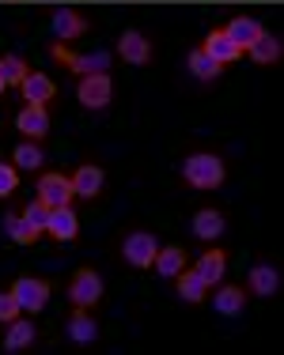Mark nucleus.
<instances>
[{
	"mask_svg": "<svg viewBox=\"0 0 284 355\" xmlns=\"http://www.w3.org/2000/svg\"><path fill=\"white\" fill-rule=\"evenodd\" d=\"M15 125H19V132L27 140H42L49 132V114H46V106H38V103H27L19 110V117H15Z\"/></svg>",
	"mask_w": 284,
	"mask_h": 355,
	"instance_id": "nucleus-8",
	"label": "nucleus"
},
{
	"mask_svg": "<svg viewBox=\"0 0 284 355\" xmlns=\"http://www.w3.org/2000/svg\"><path fill=\"white\" fill-rule=\"evenodd\" d=\"M76 98L80 106L87 110H106L114 98V83L106 72H95V76H80V87H76Z\"/></svg>",
	"mask_w": 284,
	"mask_h": 355,
	"instance_id": "nucleus-3",
	"label": "nucleus"
},
{
	"mask_svg": "<svg viewBox=\"0 0 284 355\" xmlns=\"http://www.w3.org/2000/svg\"><path fill=\"white\" fill-rule=\"evenodd\" d=\"M35 344V325L31 321H8V333H4V348L8 352H23V348H31Z\"/></svg>",
	"mask_w": 284,
	"mask_h": 355,
	"instance_id": "nucleus-23",
	"label": "nucleus"
},
{
	"mask_svg": "<svg viewBox=\"0 0 284 355\" xmlns=\"http://www.w3.org/2000/svg\"><path fill=\"white\" fill-rule=\"evenodd\" d=\"M15 189H19V166L0 163V197H12Z\"/></svg>",
	"mask_w": 284,
	"mask_h": 355,
	"instance_id": "nucleus-30",
	"label": "nucleus"
},
{
	"mask_svg": "<svg viewBox=\"0 0 284 355\" xmlns=\"http://www.w3.org/2000/svg\"><path fill=\"white\" fill-rule=\"evenodd\" d=\"M49 212H53V208H49L46 200H31V205L23 208V219H27L31 227H38V231H46V223H49Z\"/></svg>",
	"mask_w": 284,
	"mask_h": 355,
	"instance_id": "nucleus-29",
	"label": "nucleus"
},
{
	"mask_svg": "<svg viewBox=\"0 0 284 355\" xmlns=\"http://www.w3.org/2000/svg\"><path fill=\"white\" fill-rule=\"evenodd\" d=\"M19 314H23V310H19V302H15V295L12 291H0V321L8 325V321H15Z\"/></svg>",
	"mask_w": 284,
	"mask_h": 355,
	"instance_id": "nucleus-32",
	"label": "nucleus"
},
{
	"mask_svg": "<svg viewBox=\"0 0 284 355\" xmlns=\"http://www.w3.org/2000/svg\"><path fill=\"white\" fill-rule=\"evenodd\" d=\"M4 231H8V239H12L15 246H35L38 234H42L38 227H31L23 216H8V219H4Z\"/></svg>",
	"mask_w": 284,
	"mask_h": 355,
	"instance_id": "nucleus-24",
	"label": "nucleus"
},
{
	"mask_svg": "<svg viewBox=\"0 0 284 355\" xmlns=\"http://www.w3.org/2000/svg\"><path fill=\"white\" fill-rule=\"evenodd\" d=\"M15 166H19V171H38L42 166V159H46V151L38 148V140H27V144H19V148H15Z\"/></svg>",
	"mask_w": 284,
	"mask_h": 355,
	"instance_id": "nucleus-28",
	"label": "nucleus"
},
{
	"mask_svg": "<svg viewBox=\"0 0 284 355\" xmlns=\"http://www.w3.org/2000/svg\"><path fill=\"white\" fill-rule=\"evenodd\" d=\"M49 57H53L57 64H65V69H72V61H76L72 46H69V42H61V38H57V42H49Z\"/></svg>",
	"mask_w": 284,
	"mask_h": 355,
	"instance_id": "nucleus-31",
	"label": "nucleus"
},
{
	"mask_svg": "<svg viewBox=\"0 0 284 355\" xmlns=\"http://www.w3.org/2000/svg\"><path fill=\"white\" fill-rule=\"evenodd\" d=\"M212 306H216V314L235 318V314H243V306H247V291L235 287V284H224L220 291L212 295Z\"/></svg>",
	"mask_w": 284,
	"mask_h": 355,
	"instance_id": "nucleus-15",
	"label": "nucleus"
},
{
	"mask_svg": "<svg viewBox=\"0 0 284 355\" xmlns=\"http://www.w3.org/2000/svg\"><path fill=\"white\" fill-rule=\"evenodd\" d=\"M19 91H23V98H27V103H38V106H46L49 98L57 95V83L49 80L46 72H27V80L19 83Z\"/></svg>",
	"mask_w": 284,
	"mask_h": 355,
	"instance_id": "nucleus-11",
	"label": "nucleus"
},
{
	"mask_svg": "<svg viewBox=\"0 0 284 355\" xmlns=\"http://www.w3.org/2000/svg\"><path fill=\"white\" fill-rule=\"evenodd\" d=\"M224 159L212 151H194V155L182 159V178H186L194 189H220L224 185Z\"/></svg>",
	"mask_w": 284,
	"mask_h": 355,
	"instance_id": "nucleus-1",
	"label": "nucleus"
},
{
	"mask_svg": "<svg viewBox=\"0 0 284 355\" xmlns=\"http://www.w3.org/2000/svg\"><path fill=\"white\" fill-rule=\"evenodd\" d=\"M201 53H208L216 64H224V69H228L231 61H239V57H243V49H239L235 42L224 35V27H220V31H212V35L201 42Z\"/></svg>",
	"mask_w": 284,
	"mask_h": 355,
	"instance_id": "nucleus-9",
	"label": "nucleus"
},
{
	"mask_svg": "<svg viewBox=\"0 0 284 355\" xmlns=\"http://www.w3.org/2000/svg\"><path fill=\"white\" fill-rule=\"evenodd\" d=\"M174 284H178V299L182 302H190V306H197V302H205V291H208V284L197 276V268H182L178 276H174Z\"/></svg>",
	"mask_w": 284,
	"mask_h": 355,
	"instance_id": "nucleus-18",
	"label": "nucleus"
},
{
	"mask_svg": "<svg viewBox=\"0 0 284 355\" xmlns=\"http://www.w3.org/2000/svg\"><path fill=\"white\" fill-rule=\"evenodd\" d=\"M12 295H15V302H19V310H27V314H38V310H46V302H49V284H46V280H31V276H23V280L12 284Z\"/></svg>",
	"mask_w": 284,
	"mask_h": 355,
	"instance_id": "nucleus-5",
	"label": "nucleus"
},
{
	"mask_svg": "<svg viewBox=\"0 0 284 355\" xmlns=\"http://www.w3.org/2000/svg\"><path fill=\"white\" fill-rule=\"evenodd\" d=\"M76 197V193H72V178L69 174H42L38 178V200H46L49 208H65L69 205V200Z\"/></svg>",
	"mask_w": 284,
	"mask_h": 355,
	"instance_id": "nucleus-6",
	"label": "nucleus"
},
{
	"mask_svg": "<svg viewBox=\"0 0 284 355\" xmlns=\"http://www.w3.org/2000/svg\"><path fill=\"white\" fill-rule=\"evenodd\" d=\"M46 231L53 234L57 242H72V239L80 234V219H76V212H72L69 205H65V208H53V212H49Z\"/></svg>",
	"mask_w": 284,
	"mask_h": 355,
	"instance_id": "nucleus-10",
	"label": "nucleus"
},
{
	"mask_svg": "<svg viewBox=\"0 0 284 355\" xmlns=\"http://www.w3.org/2000/svg\"><path fill=\"white\" fill-rule=\"evenodd\" d=\"M197 276H201L205 284H220L224 280V268H228V253L224 250H205L201 257H197Z\"/></svg>",
	"mask_w": 284,
	"mask_h": 355,
	"instance_id": "nucleus-19",
	"label": "nucleus"
},
{
	"mask_svg": "<svg viewBox=\"0 0 284 355\" xmlns=\"http://www.w3.org/2000/svg\"><path fill=\"white\" fill-rule=\"evenodd\" d=\"M99 299H103V276H99L95 268H80L69 284V302L80 310H91Z\"/></svg>",
	"mask_w": 284,
	"mask_h": 355,
	"instance_id": "nucleus-2",
	"label": "nucleus"
},
{
	"mask_svg": "<svg viewBox=\"0 0 284 355\" xmlns=\"http://www.w3.org/2000/svg\"><path fill=\"white\" fill-rule=\"evenodd\" d=\"M0 95H4V80H0Z\"/></svg>",
	"mask_w": 284,
	"mask_h": 355,
	"instance_id": "nucleus-33",
	"label": "nucleus"
},
{
	"mask_svg": "<svg viewBox=\"0 0 284 355\" xmlns=\"http://www.w3.org/2000/svg\"><path fill=\"white\" fill-rule=\"evenodd\" d=\"M27 61L23 57H0V80H4V87H19L23 80H27Z\"/></svg>",
	"mask_w": 284,
	"mask_h": 355,
	"instance_id": "nucleus-27",
	"label": "nucleus"
},
{
	"mask_svg": "<svg viewBox=\"0 0 284 355\" xmlns=\"http://www.w3.org/2000/svg\"><path fill=\"white\" fill-rule=\"evenodd\" d=\"M156 253H160V239L148 231H133L129 239L122 242V257L129 261L133 268H152Z\"/></svg>",
	"mask_w": 284,
	"mask_h": 355,
	"instance_id": "nucleus-4",
	"label": "nucleus"
},
{
	"mask_svg": "<svg viewBox=\"0 0 284 355\" xmlns=\"http://www.w3.org/2000/svg\"><path fill=\"white\" fill-rule=\"evenodd\" d=\"M262 31H265V27H262L258 19H247V15H239V19H231L228 27H224V35H228L231 42H235L239 49H247L250 42H258V38H262Z\"/></svg>",
	"mask_w": 284,
	"mask_h": 355,
	"instance_id": "nucleus-20",
	"label": "nucleus"
},
{
	"mask_svg": "<svg viewBox=\"0 0 284 355\" xmlns=\"http://www.w3.org/2000/svg\"><path fill=\"white\" fill-rule=\"evenodd\" d=\"M103 182H106V174L99 171V166H91V163H83L76 174H72V193H76V197H99V193H103Z\"/></svg>",
	"mask_w": 284,
	"mask_h": 355,
	"instance_id": "nucleus-13",
	"label": "nucleus"
},
{
	"mask_svg": "<svg viewBox=\"0 0 284 355\" xmlns=\"http://www.w3.org/2000/svg\"><path fill=\"white\" fill-rule=\"evenodd\" d=\"M110 53L106 49H99V53H76V61H72V72L76 76H95V72H106L110 69Z\"/></svg>",
	"mask_w": 284,
	"mask_h": 355,
	"instance_id": "nucleus-26",
	"label": "nucleus"
},
{
	"mask_svg": "<svg viewBox=\"0 0 284 355\" xmlns=\"http://www.w3.org/2000/svg\"><path fill=\"white\" fill-rule=\"evenodd\" d=\"M53 31H57V38L61 42H72V38H80V35H87V19H83L80 12H72V8H57L53 12Z\"/></svg>",
	"mask_w": 284,
	"mask_h": 355,
	"instance_id": "nucleus-12",
	"label": "nucleus"
},
{
	"mask_svg": "<svg viewBox=\"0 0 284 355\" xmlns=\"http://www.w3.org/2000/svg\"><path fill=\"white\" fill-rule=\"evenodd\" d=\"M247 57L254 64H277L281 61V38L269 35V31H262V38L247 46Z\"/></svg>",
	"mask_w": 284,
	"mask_h": 355,
	"instance_id": "nucleus-17",
	"label": "nucleus"
},
{
	"mask_svg": "<svg viewBox=\"0 0 284 355\" xmlns=\"http://www.w3.org/2000/svg\"><path fill=\"white\" fill-rule=\"evenodd\" d=\"M152 268L160 276H167V280H174V276L186 268V253H182L178 246H160V253H156V261H152Z\"/></svg>",
	"mask_w": 284,
	"mask_h": 355,
	"instance_id": "nucleus-22",
	"label": "nucleus"
},
{
	"mask_svg": "<svg viewBox=\"0 0 284 355\" xmlns=\"http://www.w3.org/2000/svg\"><path fill=\"white\" fill-rule=\"evenodd\" d=\"M194 234L201 242H216L224 234V216L216 212V208H201V212L194 216Z\"/></svg>",
	"mask_w": 284,
	"mask_h": 355,
	"instance_id": "nucleus-21",
	"label": "nucleus"
},
{
	"mask_svg": "<svg viewBox=\"0 0 284 355\" xmlns=\"http://www.w3.org/2000/svg\"><path fill=\"white\" fill-rule=\"evenodd\" d=\"M247 284H250V291H254V295L269 299V295L281 291V272L273 265H254V268H250V276H247Z\"/></svg>",
	"mask_w": 284,
	"mask_h": 355,
	"instance_id": "nucleus-16",
	"label": "nucleus"
},
{
	"mask_svg": "<svg viewBox=\"0 0 284 355\" xmlns=\"http://www.w3.org/2000/svg\"><path fill=\"white\" fill-rule=\"evenodd\" d=\"M118 57L125 64H148L152 61V42L140 35V31H125L118 38Z\"/></svg>",
	"mask_w": 284,
	"mask_h": 355,
	"instance_id": "nucleus-7",
	"label": "nucleus"
},
{
	"mask_svg": "<svg viewBox=\"0 0 284 355\" xmlns=\"http://www.w3.org/2000/svg\"><path fill=\"white\" fill-rule=\"evenodd\" d=\"M186 64H190V76H194V80H201V83H212L216 76L224 72V64H216L208 53H201V49H194Z\"/></svg>",
	"mask_w": 284,
	"mask_h": 355,
	"instance_id": "nucleus-25",
	"label": "nucleus"
},
{
	"mask_svg": "<svg viewBox=\"0 0 284 355\" xmlns=\"http://www.w3.org/2000/svg\"><path fill=\"white\" fill-rule=\"evenodd\" d=\"M65 329H69V340L72 344H91L99 336V325H95V318H91V310H72V318L65 321Z\"/></svg>",
	"mask_w": 284,
	"mask_h": 355,
	"instance_id": "nucleus-14",
	"label": "nucleus"
}]
</instances>
